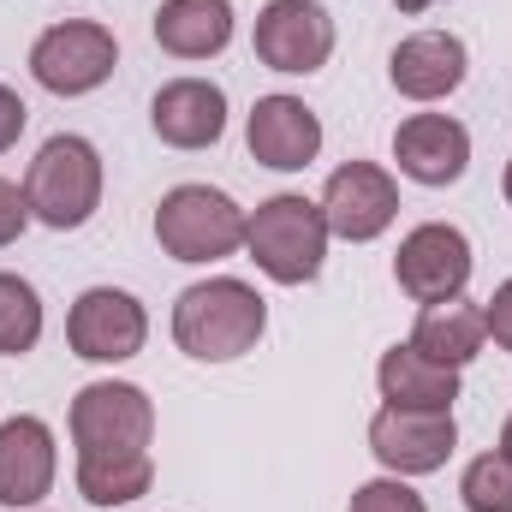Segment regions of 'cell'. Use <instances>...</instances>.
Segmentation results:
<instances>
[{
    "label": "cell",
    "mask_w": 512,
    "mask_h": 512,
    "mask_svg": "<svg viewBox=\"0 0 512 512\" xmlns=\"http://www.w3.org/2000/svg\"><path fill=\"white\" fill-rule=\"evenodd\" d=\"M483 322H489V340H495L501 352H512V280L495 286V298L483 304Z\"/></svg>",
    "instance_id": "cell-25"
},
{
    "label": "cell",
    "mask_w": 512,
    "mask_h": 512,
    "mask_svg": "<svg viewBox=\"0 0 512 512\" xmlns=\"http://www.w3.org/2000/svg\"><path fill=\"white\" fill-rule=\"evenodd\" d=\"M328 215L322 203L298 197V191H280L268 203H256V215L245 221V251L251 262L280 280V286H304L322 274V256H328Z\"/></svg>",
    "instance_id": "cell-3"
},
{
    "label": "cell",
    "mask_w": 512,
    "mask_h": 512,
    "mask_svg": "<svg viewBox=\"0 0 512 512\" xmlns=\"http://www.w3.org/2000/svg\"><path fill=\"white\" fill-rule=\"evenodd\" d=\"M459 495H465L471 512H512V459L501 447L483 453V459H471L465 477H459Z\"/></svg>",
    "instance_id": "cell-22"
},
{
    "label": "cell",
    "mask_w": 512,
    "mask_h": 512,
    "mask_svg": "<svg viewBox=\"0 0 512 512\" xmlns=\"http://www.w3.org/2000/svg\"><path fill=\"white\" fill-rule=\"evenodd\" d=\"M143 340H149V316L120 286H90L66 316V346L84 364H126L143 352Z\"/></svg>",
    "instance_id": "cell-9"
},
{
    "label": "cell",
    "mask_w": 512,
    "mask_h": 512,
    "mask_svg": "<svg viewBox=\"0 0 512 512\" xmlns=\"http://www.w3.org/2000/svg\"><path fill=\"white\" fill-rule=\"evenodd\" d=\"M393 161L417 185H453L471 167V131L447 114H411L393 131Z\"/></svg>",
    "instance_id": "cell-15"
},
{
    "label": "cell",
    "mask_w": 512,
    "mask_h": 512,
    "mask_svg": "<svg viewBox=\"0 0 512 512\" xmlns=\"http://www.w3.org/2000/svg\"><path fill=\"white\" fill-rule=\"evenodd\" d=\"M245 209L215 185H173L155 209V239L173 262H221L245 245Z\"/></svg>",
    "instance_id": "cell-4"
},
{
    "label": "cell",
    "mask_w": 512,
    "mask_h": 512,
    "mask_svg": "<svg viewBox=\"0 0 512 512\" xmlns=\"http://www.w3.org/2000/svg\"><path fill=\"white\" fill-rule=\"evenodd\" d=\"M245 143H251V155L262 167L298 173L322 155V120L298 96H262L251 108V120H245Z\"/></svg>",
    "instance_id": "cell-12"
},
{
    "label": "cell",
    "mask_w": 512,
    "mask_h": 512,
    "mask_svg": "<svg viewBox=\"0 0 512 512\" xmlns=\"http://www.w3.org/2000/svg\"><path fill=\"white\" fill-rule=\"evenodd\" d=\"M155 42L179 60H215L233 42V0H161Z\"/></svg>",
    "instance_id": "cell-18"
},
{
    "label": "cell",
    "mask_w": 512,
    "mask_h": 512,
    "mask_svg": "<svg viewBox=\"0 0 512 512\" xmlns=\"http://www.w3.org/2000/svg\"><path fill=\"white\" fill-rule=\"evenodd\" d=\"M501 453H507V459H512V417H507V423H501Z\"/></svg>",
    "instance_id": "cell-28"
},
{
    "label": "cell",
    "mask_w": 512,
    "mask_h": 512,
    "mask_svg": "<svg viewBox=\"0 0 512 512\" xmlns=\"http://www.w3.org/2000/svg\"><path fill=\"white\" fill-rule=\"evenodd\" d=\"M24 197H30V221L54 227V233H78L96 209H102V155L90 137H48L24 173Z\"/></svg>",
    "instance_id": "cell-2"
},
{
    "label": "cell",
    "mask_w": 512,
    "mask_h": 512,
    "mask_svg": "<svg viewBox=\"0 0 512 512\" xmlns=\"http://www.w3.org/2000/svg\"><path fill=\"white\" fill-rule=\"evenodd\" d=\"M322 215H328L334 239L370 245V239H382L387 227H393V215H399V185L376 161H346L322 185Z\"/></svg>",
    "instance_id": "cell-10"
},
{
    "label": "cell",
    "mask_w": 512,
    "mask_h": 512,
    "mask_svg": "<svg viewBox=\"0 0 512 512\" xmlns=\"http://www.w3.org/2000/svg\"><path fill=\"white\" fill-rule=\"evenodd\" d=\"M346 512H429V507H423V495H417L405 477H376V483H364V489L352 495Z\"/></svg>",
    "instance_id": "cell-23"
},
{
    "label": "cell",
    "mask_w": 512,
    "mask_h": 512,
    "mask_svg": "<svg viewBox=\"0 0 512 512\" xmlns=\"http://www.w3.org/2000/svg\"><path fill=\"white\" fill-rule=\"evenodd\" d=\"M66 423H72L78 453H149V441H155V405L131 382L78 387Z\"/></svg>",
    "instance_id": "cell-6"
},
{
    "label": "cell",
    "mask_w": 512,
    "mask_h": 512,
    "mask_svg": "<svg viewBox=\"0 0 512 512\" xmlns=\"http://www.w3.org/2000/svg\"><path fill=\"white\" fill-rule=\"evenodd\" d=\"M393 280L405 298L417 304H447V298H465L471 286V239L447 221H423L399 239L393 251Z\"/></svg>",
    "instance_id": "cell-8"
},
{
    "label": "cell",
    "mask_w": 512,
    "mask_h": 512,
    "mask_svg": "<svg viewBox=\"0 0 512 512\" xmlns=\"http://www.w3.org/2000/svg\"><path fill=\"white\" fill-rule=\"evenodd\" d=\"M251 48L268 72H292V78H310L328 66L334 54V18L322 0H268L256 12Z\"/></svg>",
    "instance_id": "cell-7"
},
{
    "label": "cell",
    "mask_w": 512,
    "mask_h": 512,
    "mask_svg": "<svg viewBox=\"0 0 512 512\" xmlns=\"http://www.w3.org/2000/svg\"><path fill=\"white\" fill-rule=\"evenodd\" d=\"M489 340V322H483V304H465V298H447V304H423L417 328H411V346L429 352L435 364L447 370H465Z\"/></svg>",
    "instance_id": "cell-19"
},
{
    "label": "cell",
    "mask_w": 512,
    "mask_h": 512,
    "mask_svg": "<svg viewBox=\"0 0 512 512\" xmlns=\"http://www.w3.org/2000/svg\"><path fill=\"white\" fill-rule=\"evenodd\" d=\"M262 328H268L262 292H256L251 280H233V274L197 280L173 304V340L197 364H233V358H245L262 340Z\"/></svg>",
    "instance_id": "cell-1"
},
{
    "label": "cell",
    "mask_w": 512,
    "mask_h": 512,
    "mask_svg": "<svg viewBox=\"0 0 512 512\" xmlns=\"http://www.w3.org/2000/svg\"><path fill=\"white\" fill-rule=\"evenodd\" d=\"M465 66H471V54H465V42L453 30H417V36H405L393 48L387 78H393V90L405 102H441V96H453L465 84Z\"/></svg>",
    "instance_id": "cell-13"
},
{
    "label": "cell",
    "mask_w": 512,
    "mask_h": 512,
    "mask_svg": "<svg viewBox=\"0 0 512 512\" xmlns=\"http://www.w3.org/2000/svg\"><path fill=\"white\" fill-rule=\"evenodd\" d=\"M24 120H30V108H24V96L0 84V155H6V149H12V143L24 137Z\"/></svg>",
    "instance_id": "cell-26"
},
{
    "label": "cell",
    "mask_w": 512,
    "mask_h": 512,
    "mask_svg": "<svg viewBox=\"0 0 512 512\" xmlns=\"http://www.w3.org/2000/svg\"><path fill=\"white\" fill-rule=\"evenodd\" d=\"M507 203H512V161H507Z\"/></svg>",
    "instance_id": "cell-29"
},
{
    "label": "cell",
    "mask_w": 512,
    "mask_h": 512,
    "mask_svg": "<svg viewBox=\"0 0 512 512\" xmlns=\"http://www.w3.org/2000/svg\"><path fill=\"white\" fill-rule=\"evenodd\" d=\"M114 66H120V42L108 24H90V18L48 24L30 48V78L48 96H90L114 78Z\"/></svg>",
    "instance_id": "cell-5"
},
{
    "label": "cell",
    "mask_w": 512,
    "mask_h": 512,
    "mask_svg": "<svg viewBox=\"0 0 512 512\" xmlns=\"http://www.w3.org/2000/svg\"><path fill=\"white\" fill-rule=\"evenodd\" d=\"M60 453L54 429L42 417H6L0 423V507H36L54 489Z\"/></svg>",
    "instance_id": "cell-16"
},
{
    "label": "cell",
    "mask_w": 512,
    "mask_h": 512,
    "mask_svg": "<svg viewBox=\"0 0 512 512\" xmlns=\"http://www.w3.org/2000/svg\"><path fill=\"white\" fill-rule=\"evenodd\" d=\"M393 6H399V12H411V18H417V12H429V6H435V0H393Z\"/></svg>",
    "instance_id": "cell-27"
},
{
    "label": "cell",
    "mask_w": 512,
    "mask_h": 512,
    "mask_svg": "<svg viewBox=\"0 0 512 512\" xmlns=\"http://www.w3.org/2000/svg\"><path fill=\"white\" fill-rule=\"evenodd\" d=\"M155 459L149 453H78V495L90 507H126L149 495Z\"/></svg>",
    "instance_id": "cell-20"
},
{
    "label": "cell",
    "mask_w": 512,
    "mask_h": 512,
    "mask_svg": "<svg viewBox=\"0 0 512 512\" xmlns=\"http://www.w3.org/2000/svg\"><path fill=\"white\" fill-rule=\"evenodd\" d=\"M149 126L173 149H209L227 131V90L209 78H173L149 102Z\"/></svg>",
    "instance_id": "cell-14"
},
{
    "label": "cell",
    "mask_w": 512,
    "mask_h": 512,
    "mask_svg": "<svg viewBox=\"0 0 512 512\" xmlns=\"http://www.w3.org/2000/svg\"><path fill=\"white\" fill-rule=\"evenodd\" d=\"M459 447V423L453 411H399L382 405L370 417V453L382 459L393 477H429L453 459Z\"/></svg>",
    "instance_id": "cell-11"
},
{
    "label": "cell",
    "mask_w": 512,
    "mask_h": 512,
    "mask_svg": "<svg viewBox=\"0 0 512 512\" xmlns=\"http://www.w3.org/2000/svg\"><path fill=\"white\" fill-rule=\"evenodd\" d=\"M42 340V298L24 274H0V358H24Z\"/></svg>",
    "instance_id": "cell-21"
},
{
    "label": "cell",
    "mask_w": 512,
    "mask_h": 512,
    "mask_svg": "<svg viewBox=\"0 0 512 512\" xmlns=\"http://www.w3.org/2000/svg\"><path fill=\"white\" fill-rule=\"evenodd\" d=\"M376 382H382V399L399 405V411H453V399H459V370L435 364V358L417 352L411 340L393 346V352H382Z\"/></svg>",
    "instance_id": "cell-17"
},
{
    "label": "cell",
    "mask_w": 512,
    "mask_h": 512,
    "mask_svg": "<svg viewBox=\"0 0 512 512\" xmlns=\"http://www.w3.org/2000/svg\"><path fill=\"white\" fill-rule=\"evenodd\" d=\"M24 227H30V197H24L12 179H0V251H6Z\"/></svg>",
    "instance_id": "cell-24"
}]
</instances>
